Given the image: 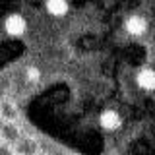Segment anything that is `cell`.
I'll use <instances>...</instances> for the list:
<instances>
[{
	"instance_id": "6da1fadb",
	"label": "cell",
	"mask_w": 155,
	"mask_h": 155,
	"mask_svg": "<svg viewBox=\"0 0 155 155\" xmlns=\"http://www.w3.org/2000/svg\"><path fill=\"white\" fill-rule=\"evenodd\" d=\"M99 126L107 132H116L122 128V114L116 109H105L99 114Z\"/></svg>"
},
{
	"instance_id": "7a4b0ae2",
	"label": "cell",
	"mask_w": 155,
	"mask_h": 155,
	"mask_svg": "<svg viewBox=\"0 0 155 155\" xmlns=\"http://www.w3.org/2000/svg\"><path fill=\"white\" fill-rule=\"evenodd\" d=\"M147 25H149L147 19L143 16H138V14L128 16L124 19V29L130 37H143L145 33H147Z\"/></svg>"
},
{
	"instance_id": "3957f363",
	"label": "cell",
	"mask_w": 155,
	"mask_h": 155,
	"mask_svg": "<svg viewBox=\"0 0 155 155\" xmlns=\"http://www.w3.org/2000/svg\"><path fill=\"white\" fill-rule=\"evenodd\" d=\"M4 31L8 33L10 37H21L23 33L27 31V21L23 16L19 14H12L4 19Z\"/></svg>"
},
{
	"instance_id": "277c9868",
	"label": "cell",
	"mask_w": 155,
	"mask_h": 155,
	"mask_svg": "<svg viewBox=\"0 0 155 155\" xmlns=\"http://www.w3.org/2000/svg\"><path fill=\"white\" fill-rule=\"evenodd\" d=\"M136 85L142 91H147V93L155 91V70L151 66H143L138 70V74H136Z\"/></svg>"
},
{
	"instance_id": "5b68a950",
	"label": "cell",
	"mask_w": 155,
	"mask_h": 155,
	"mask_svg": "<svg viewBox=\"0 0 155 155\" xmlns=\"http://www.w3.org/2000/svg\"><path fill=\"white\" fill-rule=\"evenodd\" d=\"M14 153L16 155H37L39 153V145L33 138L29 136H21L16 143H14Z\"/></svg>"
},
{
	"instance_id": "8992f818",
	"label": "cell",
	"mask_w": 155,
	"mask_h": 155,
	"mask_svg": "<svg viewBox=\"0 0 155 155\" xmlns=\"http://www.w3.org/2000/svg\"><path fill=\"white\" fill-rule=\"evenodd\" d=\"M0 138H2V142L14 145L19 138H21V132H19V128H18L16 122H6L2 126V130H0Z\"/></svg>"
},
{
	"instance_id": "52a82bcc",
	"label": "cell",
	"mask_w": 155,
	"mask_h": 155,
	"mask_svg": "<svg viewBox=\"0 0 155 155\" xmlns=\"http://www.w3.org/2000/svg\"><path fill=\"white\" fill-rule=\"evenodd\" d=\"M45 8H47V12L51 14V16H54V18H64L66 14L70 12L68 0H47Z\"/></svg>"
},
{
	"instance_id": "ba28073f",
	"label": "cell",
	"mask_w": 155,
	"mask_h": 155,
	"mask_svg": "<svg viewBox=\"0 0 155 155\" xmlns=\"http://www.w3.org/2000/svg\"><path fill=\"white\" fill-rule=\"evenodd\" d=\"M18 109H16V105L12 103V101H8V99H2L0 101V118L4 120V122H16L18 120Z\"/></svg>"
},
{
	"instance_id": "9c48e42d",
	"label": "cell",
	"mask_w": 155,
	"mask_h": 155,
	"mask_svg": "<svg viewBox=\"0 0 155 155\" xmlns=\"http://www.w3.org/2000/svg\"><path fill=\"white\" fill-rule=\"evenodd\" d=\"M25 76H27L29 81H33V84H35V81L41 80V70L35 68V66H31V68H27V70H25Z\"/></svg>"
},
{
	"instance_id": "30bf717a",
	"label": "cell",
	"mask_w": 155,
	"mask_h": 155,
	"mask_svg": "<svg viewBox=\"0 0 155 155\" xmlns=\"http://www.w3.org/2000/svg\"><path fill=\"white\" fill-rule=\"evenodd\" d=\"M0 155H16L14 153V145H10L6 142H0Z\"/></svg>"
},
{
	"instance_id": "8fae6325",
	"label": "cell",
	"mask_w": 155,
	"mask_h": 155,
	"mask_svg": "<svg viewBox=\"0 0 155 155\" xmlns=\"http://www.w3.org/2000/svg\"><path fill=\"white\" fill-rule=\"evenodd\" d=\"M4 99V93H2V89H0V101H2Z\"/></svg>"
},
{
	"instance_id": "7c38bea8",
	"label": "cell",
	"mask_w": 155,
	"mask_h": 155,
	"mask_svg": "<svg viewBox=\"0 0 155 155\" xmlns=\"http://www.w3.org/2000/svg\"><path fill=\"white\" fill-rule=\"evenodd\" d=\"M37 155H47V153H41V151H39V153H37Z\"/></svg>"
},
{
	"instance_id": "4fadbf2b",
	"label": "cell",
	"mask_w": 155,
	"mask_h": 155,
	"mask_svg": "<svg viewBox=\"0 0 155 155\" xmlns=\"http://www.w3.org/2000/svg\"><path fill=\"white\" fill-rule=\"evenodd\" d=\"M0 142H2V138H0Z\"/></svg>"
}]
</instances>
